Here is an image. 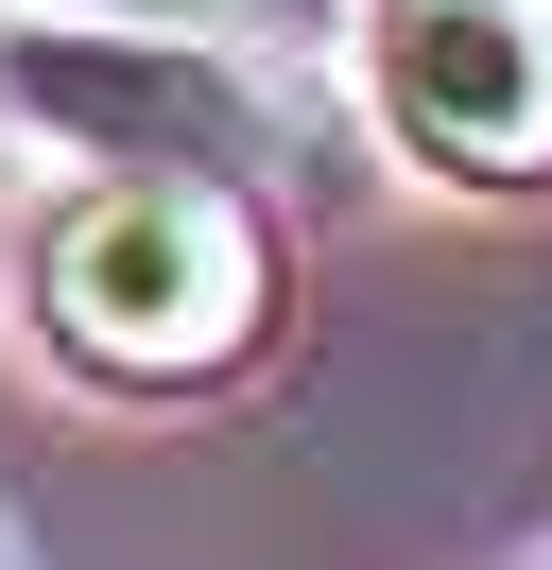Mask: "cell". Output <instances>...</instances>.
<instances>
[{"instance_id":"6da1fadb","label":"cell","mask_w":552,"mask_h":570,"mask_svg":"<svg viewBox=\"0 0 552 570\" xmlns=\"http://www.w3.org/2000/svg\"><path fill=\"white\" fill-rule=\"evenodd\" d=\"M259 294H276V259L241 225V190H207V174H103V190H69L34 225V312L103 381H207V363H241Z\"/></svg>"},{"instance_id":"3957f363","label":"cell","mask_w":552,"mask_h":570,"mask_svg":"<svg viewBox=\"0 0 552 570\" xmlns=\"http://www.w3.org/2000/svg\"><path fill=\"white\" fill-rule=\"evenodd\" d=\"M363 87L397 121V156L466 190L552 174V0H363Z\"/></svg>"},{"instance_id":"7a4b0ae2","label":"cell","mask_w":552,"mask_h":570,"mask_svg":"<svg viewBox=\"0 0 552 570\" xmlns=\"http://www.w3.org/2000/svg\"><path fill=\"white\" fill-rule=\"evenodd\" d=\"M0 105L52 121L69 156H103V174H207V190H225L241 156H276V87L241 70L225 36H103V18H34V36H0Z\"/></svg>"},{"instance_id":"277c9868","label":"cell","mask_w":552,"mask_h":570,"mask_svg":"<svg viewBox=\"0 0 552 570\" xmlns=\"http://www.w3.org/2000/svg\"><path fill=\"white\" fill-rule=\"evenodd\" d=\"M52 18H103V36H225V52H259V36H294L310 0H52Z\"/></svg>"}]
</instances>
